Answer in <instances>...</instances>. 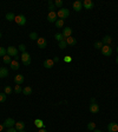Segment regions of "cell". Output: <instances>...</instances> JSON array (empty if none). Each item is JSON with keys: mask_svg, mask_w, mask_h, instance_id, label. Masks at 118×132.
Returning <instances> with one entry per match:
<instances>
[{"mask_svg": "<svg viewBox=\"0 0 118 132\" xmlns=\"http://www.w3.org/2000/svg\"><path fill=\"white\" fill-rule=\"evenodd\" d=\"M116 63L118 64V57H117V58H116Z\"/></svg>", "mask_w": 118, "mask_h": 132, "instance_id": "cell-44", "label": "cell"}, {"mask_svg": "<svg viewBox=\"0 0 118 132\" xmlns=\"http://www.w3.org/2000/svg\"><path fill=\"white\" fill-rule=\"evenodd\" d=\"M54 39L57 40V41H63V40H65V38H64V36L61 34V33H56L54 34Z\"/></svg>", "mask_w": 118, "mask_h": 132, "instance_id": "cell-24", "label": "cell"}, {"mask_svg": "<svg viewBox=\"0 0 118 132\" xmlns=\"http://www.w3.org/2000/svg\"><path fill=\"white\" fill-rule=\"evenodd\" d=\"M10 66H11V69L12 70H14V71H17V70L19 69V63H18V60H12L11 64H10Z\"/></svg>", "mask_w": 118, "mask_h": 132, "instance_id": "cell-20", "label": "cell"}, {"mask_svg": "<svg viewBox=\"0 0 118 132\" xmlns=\"http://www.w3.org/2000/svg\"><path fill=\"white\" fill-rule=\"evenodd\" d=\"M100 51H102V54L105 56V57H110L112 54V47H110L109 45H104Z\"/></svg>", "mask_w": 118, "mask_h": 132, "instance_id": "cell-4", "label": "cell"}, {"mask_svg": "<svg viewBox=\"0 0 118 132\" xmlns=\"http://www.w3.org/2000/svg\"><path fill=\"white\" fill-rule=\"evenodd\" d=\"M116 51H117V53H118V46H117V47H116Z\"/></svg>", "mask_w": 118, "mask_h": 132, "instance_id": "cell-45", "label": "cell"}, {"mask_svg": "<svg viewBox=\"0 0 118 132\" xmlns=\"http://www.w3.org/2000/svg\"><path fill=\"white\" fill-rule=\"evenodd\" d=\"M47 5H48V8L51 10V12H53V10H56V6H54V2L52 1V0H48Z\"/></svg>", "mask_w": 118, "mask_h": 132, "instance_id": "cell-28", "label": "cell"}, {"mask_svg": "<svg viewBox=\"0 0 118 132\" xmlns=\"http://www.w3.org/2000/svg\"><path fill=\"white\" fill-rule=\"evenodd\" d=\"M93 46H95V48H97V50H102V47L104 46V44H103L102 41H96Z\"/></svg>", "mask_w": 118, "mask_h": 132, "instance_id": "cell-29", "label": "cell"}, {"mask_svg": "<svg viewBox=\"0 0 118 132\" xmlns=\"http://www.w3.org/2000/svg\"><path fill=\"white\" fill-rule=\"evenodd\" d=\"M2 60H4V63H5V64L10 65V64H11V61H12V58L10 57V56H7V54H6L5 57H2Z\"/></svg>", "mask_w": 118, "mask_h": 132, "instance_id": "cell-26", "label": "cell"}, {"mask_svg": "<svg viewBox=\"0 0 118 132\" xmlns=\"http://www.w3.org/2000/svg\"><path fill=\"white\" fill-rule=\"evenodd\" d=\"M8 75V70L6 67H0V78H6Z\"/></svg>", "mask_w": 118, "mask_h": 132, "instance_id": "cell-18", "label": "cell"}, {"mask_svg": "<svg viewBox=\"0 0 118 132\" xmlns=\"http://www.w3.org/2000/svg\"><path fill=\"white\" fill-rule=\"evenodd\" d=\"M5 19L7 21H14V19H16V16L12 13V12H8L7 14L5 16Z\"/></svg>", "mask_w": 118, "mask_h": 132, "instance_id": "cell-21", "label": "cell"}, {"mask_svg": "<svg viewBox=\"0 0 118 132\" xmlns=\"http://www.w3.org/2000/svg\"><path fill=\"white\" fill-rule=\"evenodd\" d=\"M90 112H91V113H98V112H99V106H98L97 103L90 105Z\"/></svg>", "mask_w": 118, "mask_h": 132, "instance_id": "cell-17", "label": "cell"}, {"mask_svg": "<svg viewBox=\"0 0 118 132\" xmlns=\"http://www.w3.org/2000/svg\"><path fill=\"white\" fill-rule=\"evenodd\" d=\"M14 21H16L19 26H24V25L26 24V17L22 16V14H20V16H16Z\"/></svg>", "mask_w": 118, "mask_h": 132, "instance_id": "cell-5", "label": "cell"}, {"mask_svg": "<svg viewBox=\"0 0 118 132\" xmlns=\"http://www.w3.org/2000/svg\"><path fill=\"white\" fill-rule=\"evenodd\" d=\"M39 132H47L45 129H39Z\"/></svg>", "mask_w": 118, "mask_h": 132, "instance_id": "cell-41", "label": "cell"}, {"mask_svg": "<svg viewBox=\"0 0 118 132\" xmlns=\"http://www.w3.org/2000/svg\"><path fill=\"white\" fill-rule=\"evenodd\" d=\"M57 18H58V17H57V12H51V11H50V13H48V16H47V20L50 21V22H56V21H57Z\"/></svg>", "mask_w": 118, "mask_h": 132, "instance_id": "cell-10", "label": "cell"}, {"mask_svg": "<svg viewBox=\"0 0 118 132\" xmlns=\"http://www.w3.org/2000/svg\"><path fill=\"white\" fill-rule=\"evenodd\" d=\"M93 6H95V4H93L92 0H84V1H83V7H84L85 10H92Z\"/></svg>", "mask_w": 118, "mask_h": 132, "instance_id": "cell-7", "label": "cell"}, {"mask_svg": "<svg viewBox=\"0 0 118 132\" xmlns=\"http://www.w3.org/2000/svg\"><path fill=\"white\" fill-rule=\"evenodd\" d=\"M5 101H6V93L5 92L4 93L1 92L0 93V103H5Z\"/></svg>", "mask_w": 118, "mask_h": 132, "instance_id": "cell-35", "label": "cell"}, {"mask_svg": "<svg viewBox=\"0 0 118 132\" xmlns=\"http://www.w3.org/2000/svg\"><path fill=\"white\" fill-rule=\"evenodd\" d=\"M64 61L65 63H71V61H72V58H71L70 56H66V57H64Z\"/></svg>", "mask_w": 118, "mask_h": 132, "instance_id": "cell-38", "label": "cell"}, {"mask_svg": "<svg viewBox=\"0 0 118 132\" xmlns=\"http://www.w3.org/2000/svg\"><path fill=\"white\" fill-rule=\"evenodd\" d=\"M107 131L109 132H118V124L116 123H110L107 125Z\"/></svg>", "mask_w": 118, "mask_h": 132, "instance_id": "cell-12", "label": "cell"}, {"mask_svg": "<svg viewBox=\"0 0 118 132\" xmlns=\"http://www.w3.org/2000/svg\"><path fill=\"white\" fill-rule=\"evenodd\" d=\"M34 125L38 129H44V122L41 119H34Z\"/></svg>", "mask_w": 118, "mask_h": 132, "instance_id": "cell-22", "label": "cell"}, {"mask_svg": "<svg viewBox=\"0 0 118 132\" xmlns=\"http://www.w3.org/2000/svg\"><path fill=\"white\" fill-rule=\"evenodd\" d=\"M31 93H32V87H30V86H26V87H24V89H22V94L30 95Z\"/></svg>", "mask_w": 118, "mask_h": 132, "instance_id": "cell-23", "label": "cell"}, {"mask_svg": "<svg viewBox=\"0 0 118 132\" xmlns=\"http://www.w3.org/2000/svg\"><path fill=\"white\" fill-rule=\"evenodd\" d=\"M6 54H7V51H6V48H4L2 46H0V57H5Z\"/></svg>", "mask_w": 118, "mask_h": 132, "instance_id": "cell-33", "label": "cell"}, {"mask_svg": "<svg viewBox=\"0 0 118 132\" xmlns=\"http://www.w3.org/2000/svg\"><path fill=\"white\" fill-rule=\"evenodd\" d=\"M12 91H13V90H12L11 86H5V93H6V94H11Z\"/></svg>", "mask_w": 118, "mask_h": 132, "instance_id": "cell-36", "label": "cell"}, {"mask_svg": "<svg viewBox=\"0 0 118 132\" xmlns=\"http://www.w3.org/2000/svg\"><path fill=\"white\" fill-rule=\"evenodd\" d=\"M1 37H2V34H1V32H0V38H1Z\"/></svg>", "mask_w": 118, "mask_h": 132, "instance_id": "cell-46", "label": "cell"}, {"mask_svg": "<svg viewBox=\"0 0 118 132\" xmlns=\"http://www.w3.org/2000/svg\"><path fill=\"white\" fill-rule=\"evenodd\" d=\"M54 24H56V27H57V28H61V27L64 26V20H63V19H57V21H56Z\"/></svg>", "mask_w": 118, "mask_h": 132, "instance_id": "cell-25", "label": "cell"}, {"mask_svg": "<svg viewBox=\"0 0 118 132\" xmlns=\"http://www.w3.org/2000/svg\"><path fill=\"white\" fill-rule=\"evenodd\" d=\"M14 125H16V122H14V119H13V118H7L5 122H4V126L7 127V129L13 127Z\"/></svg>", "mask_w": 118, "mask_h": 132, "instance_id": "cell-8", "label": "cell"}, {"mask_svg": "<svg viewBox=\"0 0 118 132\" xmlns=\"http://www.w3.org/2000/svg\"><path fill=\"white\" fill-rule=\"evenodd\" d=\"M24 80H25V78H24L22 74H17V75H14V83H16L17 85H21L22 83H24Z\"/></svg>", "mask_w": 118, "mask_h": 132, "instance_id": "cell-13", "label": "cell"}, {"mask_svg": "<svg viewBox=\"0 0 118 132\" xmlns=\"http://www.w3.org/2000/svg\"><path fill=\"white\" fill-rule=\"evenodd\" d=\"M7 132H18V131H17L16 127H10V129L7 130Z\"/></svg>", "mask_w": 118, "mask_h": 132, "instance_id": "cell-39", "label": "cell"}, {"mask_svg": "<svg viewBox=\"0 0 118 132\" xmlns=\"http://www.w3.org/2000/svg\"><path fill=\"white\" fill-rule=\"evenodd\" d=\"M58 46H59V48L64 50V48L67 47V44H66V41H65V40H63V41H59L58 42Z\"/></svg>", "mask_w": 118, "mask_h": 132, "instance_id": "cell-30", "label": "cell"}, {"mask_svg": "<svg viewBox=\"0 0 118 132\" xmlns=\"http://www.w3.org/2000/svg\"><path fill=\"white\" fill-rule=\"evenodd\" d=\"M54 6L56 7H61L63 6V0H56L54 1Z\"/></svg>", "mask_w": 118, "mask_h": 132, "instance_id": "cell-37", "label": "cell"}, {"mask_svg": "<svg viewBox=\"0 0 118 132\" xmlns=\"http://www.w3.org/2000/svg\"><path fill=\"white\" fill-rule=\"evenodd\" d=\"M72 7H73V10H75L76 12H80L81 8H83V2H81V1H79V0H77V1H75V2H73Z\"/></svg>", "mask_w": 118, "mask_h": 132, "instance_id": "cell-11", "label": "cell"}, {"mask_svg": "<svg viewBox=\"0 0 118 132\" xmlns=\"http://www.w3.org/2000/svg\"><path fill=\"white\" fill-rule=\"evenodd\" d=\"M87 130H90V131H93V130H96V123L93 122H90L87 124Z\"/></svg>", "mask_w": 118, "mask_h": 132, "instance_id": "cell-27", "label": "cell"}, {"mask_svg": "<svg viewBox=\"0 0 118 132\" xmlns=\"http://www.w3.org/2000/svg\"><path fill=\"white\" fill-rule=\"evenodd\" d=\"M61 34L64 36L65 39L69 38V37H72V28H71V27H65V28H63Z\"/></svg>", "mask_w": 118, "mask_h": 132, "instance_id": "cell-9", "label": "cell"}, {"mask_svg": "<svg viewBox=\"0 0 118 132\" xmlns=\"http://www.w3.org/2000/svg\"><path fill=\"white\" fill-rule=\"evenodd\" d=\"M93 132H102L100 130H93Z\"/></svg>", "mask_w": 118, "mask_h": 132, "instance_id": "cell-43", "label": "cell"}, {"mask_svg": "<svg viewBox=\"0 0 118 132\" xmlns=\"http://www.w3.org/2000/svg\"><path fill=\"white\" fill-rule=\"evenodd\" d=\"M19 132H25V131H19Z\"/></svg>", "mask_w": 118, "mask_h": 132, "instance_id": "cell-47", "label": "cell"}, {"mask_svg": "<svg viewBox=\"0 0 118 132\" xmlns=\"http://www.w3.org/2000/svg\"><path fill=\"white\" fill-rule=\"evenodd\" d=\"M6 51H7V56H10V57H18V48L14 47V46H10V47L6 48Z\"/></svg>", "mask_w": 118, "mask_h": 132, "instance_id": "cell-3", "label": "cell"}, {"mask_svg": "<svg viewBox=\"0 0 118 132\" xmlns=\"http://www.w3.org/2000/svg\"><path fill=\"white\" fill-rule=\"evenodd\" d=\"M65 41L67 44V46H75L77 45V40H76V38H72V37H69L65 39Z\"/></svg>", "mask_w": 118, "mask_h": 132, "instance_id": "cell-16", "label": "cell"}, {"mask_svg": "<svg viewBox=\"0 0 118 132\" xmlns=\"http://www.w3.org/2000/svg\"><path fill=\"white\" fill-rule=\"evenodd\" d=\"M59 61V57H54L53 58V63H58Z\"/></svg>", "mask_w": 118, "mask_h": 132, "instance_id": "cell-40", "label": "cell"}, {"mask_svg": "<svg viewBox=\"0 0 118 132\" xmlns=\"http://www.w3.org/2000/svg\"><path fill=\"white\" fill-rule=\"evenodd\" d=\"M69 16H70V11L67 8H59V11L57 12V17L59 19H63V20L69 18Z\"/></svg>", "mask_w": 118, "mask_h": 132, "instance_id": "cell-1", "label": "cell"}, {"mask_svg": "<svg viewBox=\"0 0 118 132\" xmlns=\"http://www.w3.org/2000/svg\"><path fill=\"white\" fill-rule=\"evenodd\" d=\"M14 92H16L17 94H20V93H21L22 92V89H21V86H20V85H16V87H14Z\"/></svg>", "mask_w": 118, "mask_h": 132, "instance_id": "cell-31", "label": "cell"}, {"mask_svg": "<svg viewBox=\"0 0 118 132\" xmlns=\"http://www.w3.org/2000/svg\"><path fill=\"white\" fill-rule=\"evenodd\" d=\"M14 127L17 129V131H24V129H25V123L24 122H16V125H14Z\"/></svg>", "mask_w": 118, "mask_h": 132, "instance_id": "cell-15", "label": "cell"}, {"mask_svg": "<svg viewBox=\"0 0 118 132\" xmlns=\"http://www.w3.org/2000/svg\"><path fill=\"white\" fill-rule=\"evenodd\" d=\"M30 38L32 39V40H38V34H37V32H31L30 33Z\"/></svg>", "mask_w": 118, "mask_h": 132, "instance_id": "cell-32", "label": "cell"}, {"mask_svg": "<svg viewBox=\"0 0 118 132\" xmlns=\"http://www.w3.org/2000/svg\"><path fill=\"white\" fill-rule=\"evenodd\" d=\"M44 67L45 69H52L53 67V65H54V63H53V59H46L45 61H44Z\"/></svg>", "mask_w": 118, "mask_h": 132, "instance_id": "cell-14", "label": "cell"}, {"mask_svg": "<svg viewBox=\"0 0 118 132\" xmlns=\"http://www.w3.org/2000/svg\"><path fill=\"white\" fill-rule=\"evenodd\" d=\"M18 50H19V51H21V53L26 52V46H25L24 44H20V45L18 46Z\"/></svg>", "mask_w": 118, "mask_h": 132, "instance_id": "cell-34", "label": "cell"}, {"mask_svg": "<svg viewBox=\"0 0 118 132\" xmlns=\"http://www.w3.org/2000/svg\"><path fill=\"white\" fill-rule=\"evenodd\" d=\"M4 127H5L4 126V124H1V125H0V131H1V130H4Z\"/></svg>", "mask_w": 118, "mask_h": 132, "instance_id": "cell-42", "label": "cell"}, {"mask_svg": "<svg viewBox=\"0 0 118 132\" xmlns=\"http://www.w3.org/2000/svg\"><path fill=\"white\" fill-rule=\"evenodd\" d=\"M37 45H38V47L45 48L46 46H47V41H46V39H45V38L39 37L38 38V40H37Z\"/></svg>", "mask_w": 118, "mask_h": 132, "instance_id": "cell-6", "label": "cell"}, {"mask_svg": "<svg viewBox=\"0 0 118 132\" xmlns=\"http://www.w3.org/2000/svg\"><path fill=\"white\" fill-rule=\"evenodd\" d=\"M102 42L104 44V45H109V46H110V44L112 42V39H111L110 36H105V37L102 39Z\"/></svg>", "mask_w": 118, "mask_h": 132, "instance_id": "cell-19", "label": "cell"}, {"mask_svg": "<svg viewBox=\"0 0 118 132\" xmlns=\"http://www.w3.org/2000/svg\"><path fill=\"white\" fill-rule=\"evenodd\" d=\"M21 63L25 65V66H28L31 65V54L27 52L21 53Z\"/></svg>", "mask_w": 118, "mask_h": 132, "instance_id": "cell-2", "label": "cell"}]
</instances>
